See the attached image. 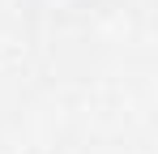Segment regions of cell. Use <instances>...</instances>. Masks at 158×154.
Here are the masks:
<instances>
[{
  "instance_id": "1",
  "label": "cell",
  "mask_w": 158,
  "mask_h": 154,
  "mask_svg": "<svg viewBox=\"0 0 158 154\" xmlns=\"http://www.w3.org/2000/svg\"><path fill=\"white\" fill-rule=\"evenodd\" d=\"M94 0H26L30 13L47 17V22H69V17H81Z\"/></svg>"
}]
</instances>
